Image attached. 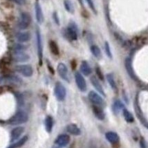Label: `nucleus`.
<instances>
[{"label": "nucleus", "mask_w": 148, "mask_h": 148, "mask_svg": "<svg viewBox=\"0 0 148 148\" xmlns=\"http://www.w3.org/2000/svg\"><path fill=\"white\" fill-rule=\"evenodd\" d=\"M29 121L27 113L23 110H19L8 120V123L12 125H19L26 123Z\"/></svg>", "instance_id": "1"}, {"label": "nucleus", "mask_w": 148, "mask_h": 148, "mask_svg": "<svg viewBox=\"0 0 148 148\" xmlns=\"http://www.w3.org/2000/svg\"><path fill=\"white\" fill-rule=\"evenodd\" d=\"M54 94L58 101H63L66 96V91L64 86L61 82H58L54 87Z\"/></svg>", "instance_id": "2"}, {"label": "nucleus", "mask_w": 148, "mask_h": 148, "mask_svg": "<svg viewBox=\"0 0 148 148\" xmlns=\"http://www.w3.org/2000/svg\"><path fill=\"white\" fill-rule=\"evenodd\" d=\"M64 33L69 40H72V41L77 40V37H78V31H77V26L74 23H71L65 30Z\"/></svg>", "instance_id": "3"}, {"label": "nucleus", "mask_w": 148, "mask_h": 148, "mask_svg": "<svg viewBox=\"0 0 148 148\" xmlns=\"http://www.w3.org/2000/svg\"><path fill=\"white\" fill-rule=\"evenodd\" d=\"M36 41H37V49H38V56L39 60V64L40 66L42 64L43 60V45H42V40L41 33L40 30L37 29L36 30Z\"/></svg>", "instance_id": "4"}, {"label": "nucleus", "mask_w": 148, "mask_h": 148, "mask_svg": "<svg viewBox=\"0 0 148 148\" xmlns=\"http://www.w3.org/2000/svg\"><path fill=\"white\" fill-rule=\"evenodd\" d=\"M88 98H89V100H90V102L93 105H97V106L101 107L105 106V103L103 98L98 93L95 92L94 91H91L89 93Z\"/></svg>", "instance_id": "5"}, {"label": "nucleus", "mask_w": 148, "mask_h": 148, "mask_svg": "<svg viewBox=\"0 0 148 148\" xmlns=\"http://www.w3.org/2000/svg\"><path fill=\"white\" fill-rule=\"evenodd\" d=\"M15 70L22 74L23 76L29 77H31L33 74V67L29 64H20L15 66Z\"/></svg>", "instance_id": "6"}, {"label": "nucleus", "mask_w": 148, "mask_h": 148, "mask_svg": "<svg viewBox=\"0 0 148 148\" xmlns=\"http://www.w3.org/2000/svg\"><path fill=\"white\" fill-rule=\"evenodd\" d=\"M31 23V15L28 13L24 12L22 13L20 15L19 20V28L22 30L26 29L30 26Z\"/></svg>", "instance_id": "7"}, {"label": "nucleus", "mask_w": 148, "mask_h": 148, "mask_svg": "<svg viewBox=\"0 0 148 148\" xmlns=\"http://www.w3.org/2000/svg\"><path fill=\"white\" fill-rule=\"evenodd\" d=\"M75 80L79 90L82 92H85L87 91V82L82 74L80 72H76L75 73Z\"/></svg>", "instance_id": "8"}, {"label": "nucleus", "mask_w": 148, "mask_h": 148, "mask_svg": "<svg viewBox=\"0 0 148 148\" xmlns=\"http://www.w3.org/2000/svg\"><path fill=\"white\" fill-rule=\"evenodd\" d=\"M57 71L58 75L62 80L66 82H69V71L67 66L64 63H59L57 66Z\"/></svg>", "instance_id": "9"}, {"label": "nucleus", "mask_w": 148, "mask_h": 148, "mask_svg": "<svg viewBox=\"0 0 148 148\" xmlns=\"http://www.w3.org/2000/svg\"><path fill=\"white\" fill-rule=\"evenodd\" d=\"M70 140V136L68 134H60L58 136V137L55 140V144L60 147H66V145L69 143Z\"/></svg>", "instance_id": "10"}, {"label": "nucleus", "mask_w": 148, "mask_h": 148, "mask_svg": "<svg viewBox=\"0 0 148 148\" xmlns=\"http://www.w3.org/2000/svg\"><path fill=\"white\" fill-rule=\"evenodd\" d=\"M125 66L126 71L127 72L128 75L132 79L134 80H137V77L136 75V73L134 72V70L133 69V66H132V60L131 58H127L125 60Z\"/></svg>", "instance_id": "11"}, {"label": "nucleus", "mask_w": 148, "mask_h": 148, "mask_svg": "<svg viewBox=\"0 0 148 148\" xmlns=\"http://www.w3.org/2000/svg\"><path fill=\"white\" fill-rule=\"evenodd\" d=\"M24 132V127L22 126H17L13 128L10 132V142H15L19 139Z\"/></svg>", "instance_id": "12"}, {"label": "nucleus", "mask_w": 148, "mask_h": 148, "mask_svg": "<svg viewBox=\"0 0 148 148\" xmlns=\"http://www.w3.org/2000/svg\"><path fill=\"white\" fill-rule=\"evenodd\" d=\"M90 81H91V84L93 86V87L96 89V91H98L100 94H101L102 96H106V95H105V91H104V89H103V86H102V84H100L98 78H97L96 76L93 75V76L91 77Z\"/></svg>", "instance_id": "13"}, {"label": "nucleus", "mask_w": 148, "mask_h": 148, "mask_svg": "<svg viewBox=\"0 0 148 148\" xmlns=\"http://www.w3.org/2000/svg\"><path fill=\"white\" fill-rule=\"evenodd\" d=\"M30 56L24 51H15L14 54V60L18 62H25L29 60Z\"/></svg>", "instance_id": "14"}, {"label": "nucleus", "mask_w": 148, "mask_h": 148, "mask_svg": "<svg viewBox=\"0 0 148 148\" xmlns=\"http://www.w3.org/2000/svg\"><path fill=\"white\" fill-rule=\"evenodd\" d=\"M92 110L94 116L100 121H103L105 119V114L103 110V107L93 105L92 106Z\"/></svg>", "instance_id": "15"}, {"label": "nucleus", "mask_w": 148, "mask_h": 148, "mask_svg": "<svg viewBox=\"0 0 148 148\" xmlns=\"http://www.w3.org/2000/svg\"><path fill=\"white\" fill-rule=\"evenodd\" d=\"M105 138L110 143L116 144L119 142L120 137L117 133L114 132H108L105 134Z\"/></svg>", "instance_id": "16"}, {"label": "nucleus", "mask_w": 148, "mask_h": 148, "mask_svg": "<svg viewBox=\"0 0 148 148\" xmlns=\"http://www.w3.org/2000/svg\"><path fill=\"white\" fill-rule=\"evenodd\" d=\"M35 10H36V17L37 22L39 24H42L44 21V15L41 6L38 1H36V4H35Z\"/></svg>", "instance_id": "17"}, {"label": "nucleus", "mask_w": 148, "mask_h": 148, "mask_svg": "<svg viewBox=\"0 0 148 148\" xmlns=\"http://www.w3.org/2000/svg\"><path fill=\"white\" fill-rule=\"evenodd\" d=\"M80 70L81 71V73L83 74L85 76H89L92 73V69H91L90 65L87 61H82L81 63L80 66Z\"/></svg>", "instance_id": "18"}, {"label": "nucleus", "mask_w": 148, "mask_h": 148, "mask_svg": "<svg viewBox=\"0 0 148 148\" xmlns=\"http://www.w3.org/2000/svg\"><path fill=\"white\" fill-rule=\"evenodd\" d=\"M66 131L70 134L73 136H79L81 134V130L80 128L77 127V125L75 123H71L69 124L66 127Z\"/></svg>", "instance_id": "19"}, {"label": "nucleus", "mask_w": 148, "mask_h": 148, "mask_svg": "<svg viewBox=\"0 0 148 148\" xmlns=\"http://www.w3.org/2000/svg\"><path fill=\"white\" fill-rule=\"evenodd\" d=\"M29 140V136L27 135L24 136L22 138H21L19 140H17L16 142L14 143L11 145H10L8 148H19L22 146H24L26 144V143Z\"/></svg>", "instance_id": "20"}, {"label": "nucleus", "mask_w": 148, "mask_h": 148, "mask_svg": "<svg viewBox=\"0 0 148 148\" xmlns=\"http://www.w3.org/2000/svg\"><path fill=\"white\" fill-rule=\"evenodd\" d=\"M45 129L48 133H51L53 127V119L52 116H47L45 120Z\"/></svg>", "instance_id": "21"}, {"label": "nucleus", "mask_w": 148, "mask_h": 148, "mask_svg": "<svg viewBox=\"0 0 148 148\" xmlns=\"http://www.w3.org/2000/svg\"><path fill=\"white\" fill-rule=\"evenodd\" d=\"M31 38V35L29 33L22 32L18 33L17 34V39L19 42H28Z\"/></svg>", "instance_id": "22"}, {"label": "nucleus", "mask_w": 148, "mask_h": 148, "mask_svg": "<svg viewBox=\"0 0 148 148\" xmlns=\"http://www.w3.org/2000/svg\"><path fill=\"white\" fill-rule=\"evenodd\" d=\"M123 114L124 116V119L127 123H132L134 121V117L133 114L130 112L129 110H127L126 108H124L123 110Z\"/></svg>", "instance_id": "23"}, {"label": "nucleus", "mask_w": 148, "mask_h": 148, "mask_svg": "<svg viewBox=\"0 0 148 148\" xmlns=\"http://www.w3.org/2000/svg\"><path fill=\"white\" fill-rule=\"evenodd\" d=\"M106 77H107V82H108V83L110 84V87H112V89L114 91H118L117 84H116V83L115 80H114V75H113V74L112 73L107 74V75H106Z\"/></svg>", "instance_id": "24"}, {"label": "nucleus", "mask_w": 148, "mask_h": 148, "mask_svg": "<svg viewBox=\"0 0 148 148\" xmlns=\"http://www.w3.org/2000/svg\"><path fill=\"white\" fill-rule=\"evenodd\" d=\"M49 49H50L51 52L55 56L59 55L60 50L57 43H56L55 41H53V40H51V41L49 42Z\"/></svg>", "instance_id": "25"}, {"label": "nucleus", "mask_w": 148, "mask_h": 148, "mask_svg": "<svg viewBox=\"0 0 148 148\" xmlns=\"http://www.w3.org/2000/svg\"><path fill=\"white\" fill-rule=\"evenodd\" d=\"M124 108V105H123L122 102L119 100H116L112 105L113 112H114V113H115V114H118L120 111L121 110H123Z\"/></svg>", "instance_id": "26"}, {"label": "nucleus", "mask_w": 148, "mask_h": 148, "mask_svg": "<svg viewBox=\"0 0 148 148\" xmlns=\"http://www.w3.org/2000/svg\"><path fill=\"white\" fill-rule=\"evenodd\" d=\"M90 50L91 53L93 54V56L95 58H96L97 59H100L102 58V52L101 50L99 47L97 45H92L90 47Z\"/></svg>", "instance_id": "27"}, {"label": "nucleus", "mask_w": 148, "mask_h": 148, "mask_svg": "<svg viewBox=\"0 0 148 148\" xmlns=\"http://www.w3.org/2000/svg\"><path fill=\"white\" fill-rule=\"evenodd\" d=\"M64 6L66 11H68L70 13H74V7L73 3L70 0H64Z\"/></svg>", "instance_id": "28"}, {"label": "nucleus", "mask_w": 148, "mask_h": 148, "mask_svg": "<svg viewBox=\"0 0 148 148\" xmlns=\"http://www.w3.org/2000/svg\"><path fill=\"white\" fill-rule=\"evenodd\" d=\"M105 50L107 57L110 58V59H112L113 57L112 53V51H111V48H110V44H109V42H105Z\"/></svg>", "instance_id": "29"}, {"label": "nucleus", "mask_w": 148, "mask_h": 148, "mask_svg": "<svg viewBox=\"0 0 148 148\" xmlns=\"http://www.w3.org/2000/svg\"><path fill=\"white\" fill-rule=\"evenodd\" d=\"M96 73L97 76H98V78L99 80H104V75L101 71V69H100V68L98 67V66H96Z\"/></svg>", "instance_id": "30"}, {"label": "nucleus", "mask_w": 148, "mask_h": 148, "mask_svg": "<svg viewBox=\"0 0 148 148\" xmlns=\"http://www.w3.org/2000/svg\"><path fill=\"white\" fill-rule=\"evenodd\" d=\"M86 1H87V4L89 5V8H91V10H92V11L95 14L97 13L96 12V7H95V5H94V3H93V0H86Z\"/></svg>", "instance_id": "31"}, {"label": "nucleus", "mask_w": 148, "mask_h": 148, "mask_svg": "<svg viewBox=\"0 0 148 148\" xmlns=\"http://www.w3.org/2000/svg\"><path fill=\"white\" fill-rule=\"evenodd\" d=\"M17 103L19 106H23L24 104V100L23 96L21 93H17Z\"/></svg>", "instance_id": "32"}, {"label": "nucleus", "mask_w": 148, "mask_h": 148, "mask_svg": "<svg viewBox=\"0 0 148 148\" xmlns=\"http://www.w3.org/2000/svg\"><path fill=\"white\" fill-rule=\"evenodd\" d=\"M53 19L54 22H55L56 24H58V25H60L59 17H58V13H56V12H54V13H53Z\"/></svg>", "instance_id": "33"}, {"label": "nucleus", "mask_w": 148, "mask_h": 148, "mask_svg": "<svg viewBox=\"0 0 148 148\" xmlns=\"http://www.w3.org/2000/svg\"><path fill=\"white\" fill-rule=\"evenodd\" d=\"M25 49V47L22 45H17L15 47V51H23V50Z\"/></svg>", "instance_id": "34"}, {"label": "nucleus", "mask_w": 148, "mask_h": 148, "mask_svg": "<svg viewBox=\"0 0 148 148\" xmlns=\"http://www.w3.org/2000/svg\"><path fill=\"white\" fill-rule=\"evenodd\" d=\"M12 1H13L14 2L19 5H24L26 2V0H12Z\"/></svg>", "instance_id": "35"}, {"label": "nucleus", "mask_w": 148, "mask_h": 148, "mask_svg": "<svg viewBox=\"0 0 148 148\" xmlns=\"http://www.w3.org/2000/svg\"><path fill=\"white\" fill-rule=\"evenodd\" d=\"M51 148H62V147H60V146H58V145H56L53 146V147H52Z\"/></svg>", "instance_id": "36"}]
</instances>
